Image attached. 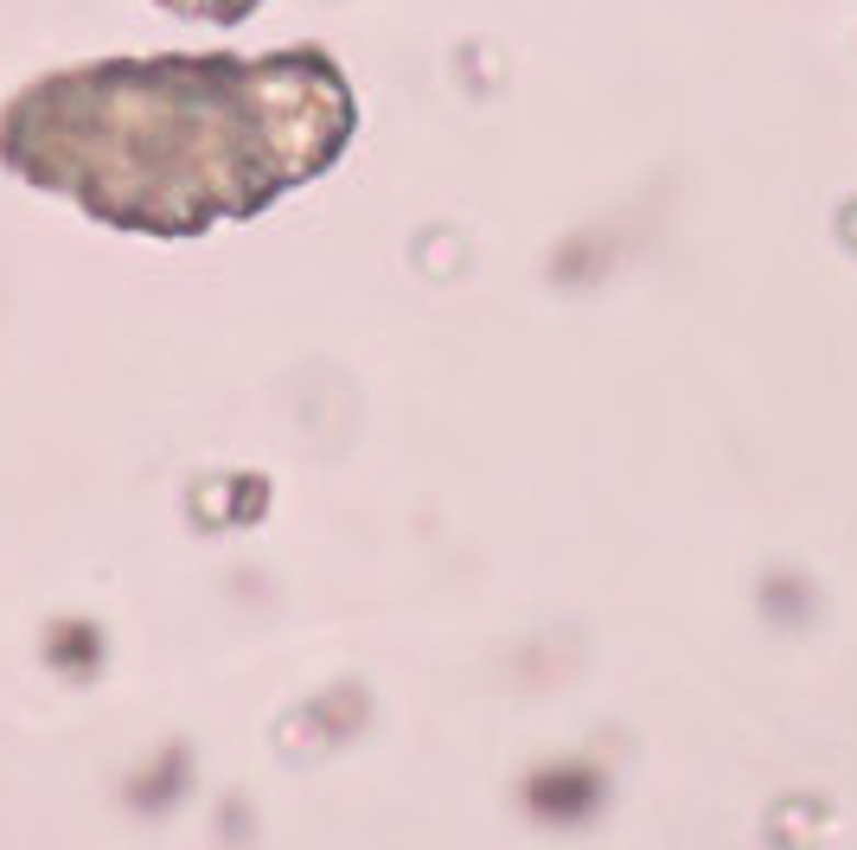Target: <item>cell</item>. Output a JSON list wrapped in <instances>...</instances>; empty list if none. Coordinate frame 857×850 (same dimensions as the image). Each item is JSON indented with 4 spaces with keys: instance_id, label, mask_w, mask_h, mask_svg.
<instances>
[{
    "instance_id": "6da1fadb",
    "label": "cell",
    "mask_w": 857,
    "mask_h": 850,
    "mask_svg": "<svg viewBox=\"0 0 857 850\" xmlns=\"http://www.w3.org/2000/svg\"><path fill=\"white\" fill-rule=\"evenodd\" d=\"M307 65H128L58 77L7 122V154L33 180L154 230H192L212 212H250L289 173L334 148L339 110L275 122Z\"/></svg>"
}]
</instances>
